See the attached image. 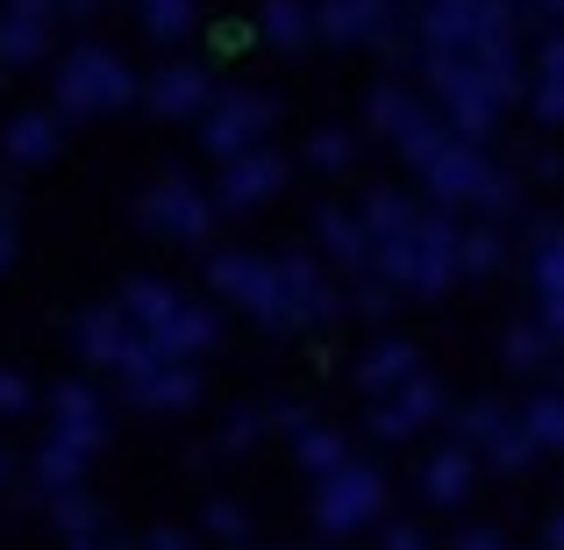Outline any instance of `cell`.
<instances>
[{
    "mask_svg": "<svg viewBox=\"0 0 564 550\" xmlns=\"http://www.w3.org/2000/svg\"><path fill=\"white\" fill-rule=\"evenodd\" d=\"M457 244H465V229H457L443 207H422V222H414L400 244H379L372 250V279H386L393 293H443V287L465 279Z\"/></svg>",
    "mask_w": 564,
    "mask_h": 550,
    "instance_id": "cell-1",
    "label": "cell"
},
{
    "mask_svg": "<svg viewBox=\"0 0 564 550\" xmlns=\"http://www.w3.org/2000/svg\"><path fill=\"white\" fill-rule=\"evenodd\" d=\"M422 186H429V201H436L443 215H451V207H479V215H494V222L522 215V186H514V172H500L494 158H486L479 143H465V137H451L436 158H429Z\"/></svg>",
    "mask_w": 564,
    "mask_h": 550,
    "instance_id": "cell-2",
    "label": "cell"
},
{
    "mask_svg": "<svg viewBox=\"0 0 564 550\" xmlns=\"http://www.w3.org/2000/svg\"><path fill=\"white\" fill-rule=\"evenodd\" d=\"M365 115H372V129L386 143H393L400 158H408L414 172L429 165V158L443 151V143L457 137L451 122L436 115V100H422V94H408V86H372V100H365Z\"/></svg>",
    "mask_w": 564,
    "mask_h": 550,
    "instance_id": "cell-3",
    "label": "cell"
},
{
    "mask_svg": "<svg viewBox=\"0 0 564 550\" xmlns=\"http://www.w3.org/2000/svg\"><path fill=\"white\" fill-rule=\"evenodd\" d=\"M386 515V472L365 465V457H350V465L322 472V494H315V522L329 529V537H358V529H372Z\"/></svg>",
    "mask_w": 564,
    "mask_h": 550,
    "instance_id": "cell-4",
    "label": "cell"
},
{
    "mask_svg": "<svg viewBox=\"0 0 564 550\" xmlns=\"http://www.w3.org/2000/svg\"><path fill=\"white\" fill-rule=\"evenodd\" d=\"M465 436H471V457H494L500 472H529V457H536L522 414H508L500 400H471L465 408Z\"/></svg>",
    "mask_w": 564,
    "mask_h": 550,
    "instance_id": "cell-5",
    "label": "cell"
},
{
    "mask_svg": "<svg viewBox=\"0 0 564 550\" xmlns=\"http://www.w3.org/2000/svg\"><path fill=\"white\" fill-rule=\"evenodd\" d=\"M529 279H536V330L564 344V222H536L529 236Z\"/></svg>",
    "mask_w": 564,
    "mask_h": 550,
    "instance_id": "cell-6",
    "label": "cell"
},
{
    "mask_svg": "<svg viewBox=\"0 0 564 550\" xmlns=\"http://www.w3.org/2000/svg\"><path fill=\"white\" fill-rule=\"evenodd\" d=\"M451 408V393H443L436 379H408L400 393H386V400H372V436H386V443H400V436H422L436 414Z\"/></svg>",
    "mask_w": 564,
    "mask_h": 550,
    "instance_id": "cell-7",
    "label": "cell"
},
{
    "mask_svg": "<svg viewBox=\"0 0 564 550\" xmlns=\"http://www.w3.org/2000/svg\"><path fill=\"white\" fill-rule=\"evenodd\" d=\"M408 379H422V351H414V344H400V336H379V344L358 358V386H365L372 400L400 393Z\"/></svg>",
    "mask_w": 564,
    "mask_h": 550,
    "instance_id": "cell-8",
    "label": "cell"
},
{
    "mask_svg": "<svg viewBox=\"0 0 564 550\" xmlns=\"http://www.w3.org/2000/svg\"><path fill=\"white\" fill-rule=\"evenodd\" d=\"M471 451L465 443H443V451H429V465H422V500H436V508H457V500L471 494Z\"/></svg>",
    "mask_w": 564,
    "mask_h": 550,
    "instance_id": "cell-9",
    "label": "cell"
},
{
    "mask_svg": "<svg viewBox=\"0 0 564 550\" xmlns=\"http://www.w3.org/2000/svg\"><path fill=\"white\" fill-rule=\"evenodd\" d=\"M529 108H536V122H564V29H551L536 51V72H529Z\"/></svg>",
    "mask_w": 564,
    "mask_h": 550,
    "instance_id": "cell-10",
    "label": "cell"
},
{
    "mask_svg": "<svg viewBox=\"0 0 564 550\" xmlns=\"http://www.w3.org/2000/svg\"><path fill=\"white\" fill-rule=\"evenodd\" d=\"M315 236H322V250H329L336 265H350V272H372V236H365V222L358 215H336V207H322L315 215Z\"/></svg>",
    "mask_w": 564,
    "mask_h": 550,
    "instance_id": "cell-11",
    "label": "cell"
},
{
    "mask_svg": "<svg viewBox=\"0 0 564 550\" xmlns=\"http://www.w3.org/2000/svg\"><path fill=\"white\" fill-rule=\"evenodd\" d=\"M264 122H272V108H264V100H229V108L215 115V129H207V137H215L221 151H236V143H250Z\"/></svg>",
    "mask_w": 564,
    "mask_h": 550,
    "instance_id": "cell-12",
    "label": "cell"
},
{
    "mask_svg": "<svg viewBox=\"0 0 564 550\" xmlns=\"http://www.w3.org/2000/svg\"><path fill=\"white\" fill-rule=\"evenodd\" d=\"M264 36L301 51V43L315 36V8H301V0H264Z\"/></svg>",
    "mask_w": 564,
    "mask_h": 550,
    "instance_id": "cell-13",
    "label": "cell"
},
{
    "mask_svg": "<svg viewBox=\"0 0 564 550\" xmlns=\"http://www.w3.org/2000/svg\"><path fill=\"white\" fill-rule=\"evenodd\" d=\"M279 180H286V165H279V158H243V165L229 172V201L250 207V201H264V193H279Z\"/></svg>",
    "mask_w": 564,
    "mask_h": 550,
    "instance_id": "cell-14",
    "label": "cell"
},
{
    "mask_svg": "<svg viewBox=\"0 0 564 550\" xmlns=\"http://www.w3.org/2000/svg\"><path fill=\"white\" fill-rule=\"evenodd\" d=\"M522 429H529L536 451H564V393H536L522 408Z\"/></svg>",
    "mask_w": 564,
    "mask_h": 550,
    "instance_id": "cell-15",
    "label": "cell"
},
{
    "mask_svg": "<svg viewBox=\"0 0 564 550\" xmlns=\"http://www.w3.org/2000/svg\"><path fill=\"white\" fill-rule=\"evenodd\" d=\"M457 265H465V279H486V272H500L508 265V244H500V229H465V244H457Z\"/></svg>",
    "mask_w": 564,
    "mask_h": 550,
    "instance_id": "cell-16",
    "label": "cell"
},
{
    "mask_svg": "<svg viewBox=\"0 0 564 550\" xmlns=\"http://www.w3.org/2000/svg\"><path fill=\"white\" fill-rule=\"evenodd\" d=\"M551 358H557V344H551V336L536 330V322H529V330H514V336H508V365H514V371H543Z\"/></svg>",
    "mask_w": 564,
    "mask_h": 550,
    "instance_id": "cell-17",
    "label": "cell"
},
{
    "mask_svg": "<svg viewBox=\"0 0 564 550\" xmlns=\"http://www.w3.org/2000/svg\"><path fill=\"white\" fill-rule=\"evenodd\" d=\"M301 457H307L315 472L350 465V451H344V436H336V429H301Z\"/></svg>",
    "mask_w": 564,
    "mask_h": 550,
    "instance_id": "cell-18",
    "label": "cell"
},
{
    "mask_svg": "<svg viewBox=\"0 0 564 550\" xmlns=\"http://www.w3.org/2000/svg\"><path fill=\"white\" fill-rule=\"evenodd\" d=\"M350 308H358L365 322H386L400 301H393V287H386V279H372V272H365V279H358V293H350Z\"/></svg>",
    "mask_w": 564,
    "mask_h": 550,
    "instance_id": "cell-19",
    "label": "cell"
},
{
    "mask_svg": "<svg viewBox=\"0 0 564 550\" xmlns=\"http://www.w3.org/2000/svg\"><path fill=\"white\" fill-rule=\"evenodd\" d=\"M307 165H315V172H344L350 165V137H336V129L315 137V143H307Z\"/></svg>",
    "mask_w": 564,
    "mask_h": 550,
    "instance_id": "cell-20",
    "label": "cell"
},
{
    "mask_svg": "<svg viewBox=\"0 0 564 550\" xmlns=\"http://www.w3.org/2000/svg\"><path fill=\"white\" fill-rule=\"evenodd\" d=\"M457 550H514V543H508V537H500V529H494V522H471V529H465V537H457Z\"/></svg>",
    "mask_w": 564,
    "mask_h": 550,
    "instance_id": "cell-21",
    "label": "cell"
},
{
    "mask_svg": "<svg viewBox=\"0 0 564 550\" xmlns=\"http://www.w3.org/2000/svg\"><path fill=\"white\" fill-rule=\"evenodd\" d=\"M386 550H429V543H422L414 522H386Z\"/></svg>",
    "mask_w": 564,
    "mask_h": 550,
    "instance_id": "cell-22",
    "label": "cell"
},
{
    "mask_svg": "<svg viewBox=\"0 0 564 550\" xmlns=\"http://www.w3.org/2000/svg\"><path fill=\"white\" fill-rule=\"evenodd\" d=\"M151 8H158V14H151L158 29H180V22H186V0H151Z\"/></svg>",
    "mask_w": 564,
    "mask_h": 550,
    "instance_id": "cell-23",
    "label": "cell"
},
{
    "mask_svg": "<svg viewBox=\"0 0 564 550\" xmlns=\"http://www.w3.org/2000/svg\"><path fill=\"white\" fill-rule=\"evenodd\" d=\"M522 8H529V14H543L551 29H564V0H522Z\"/></svg>",
    "mask_w": 564,
    "mask_h": 550,
    "instance_id": "cell-24",
    "label": "cell"
},
{
    "mask_svg": "<svg viewBox=\"0 0 564 550\" xmlns=\"http://www.w3.org/2000/svg\"><path fill=\"white\" fill-rule=\"evenodd\" d=\"M193 94H200V79H172V86H165V100H172V108H186Z\"/></svg>",
    "mask_w": 564,
    "mask_h": 550,
    "instance_id": "cell-25",
    "label": "cell"
},
{
    "mask_svg": "<svg viewBox=\"0 0 564 550\" xmlns=\"http://www.w3.org/2000/svg\"><path fill=\"white\" fill-rule=\"evenodd\" d=\"M543 550H564V515H551V522H543Z\"/></svg>",
    "mask_w": 564,
    "mask_h": 550,
    "instance_id": "cell-26",
    "label": "cell"
},
{
    "mask_svg": "<svg viewBox=\"0 0 564 550\" xmlns=\"http://www.w3.org/2000/svg\"><path fill=\"white\" fill-rule=\"evenodd\" d=\"M557 379H564V365H557Z\"/></svg>",
    "mask_w": 564,
    "mask_h": 550,
    "instance_id": "cell-27",
    "label": "cell"
}]
</instances>
